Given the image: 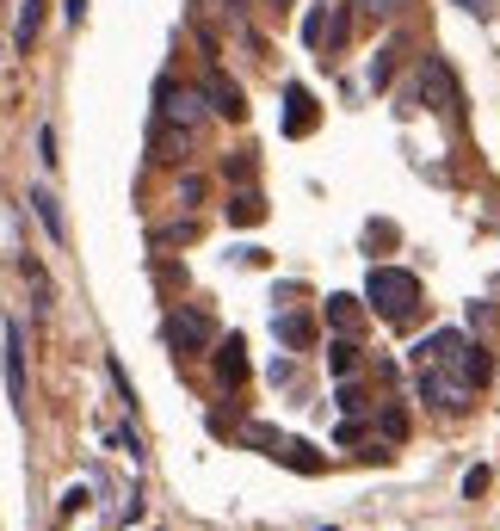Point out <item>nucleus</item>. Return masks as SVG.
I'll use <instances>...</instances> for the list:
<instances>
[{
    "label": "nucleus",
    "instance_id": "obj_1",
    "mask_svg": "<svg viewBox=\"0 0 500 531\" xmlns=\"http://www.w3.org/2000/svg\"><path fill=\"white\" fill-rule=\"evenodd\" d=\"M365 303L383 315V322H408L414 303H420V278L402 272V266H371V278H365Z\"/></svg>",
    "mask_w": 500,
    "mask_h": 531
},
{
    "label": "nucleus",
    "instance_id": "obj_2",
    "mask_svg": "<svg viewBox=\"0 0 500 531\" xmlns=\"http://www.w3.org/2000/svg\"><path fill=\"white\" fill-rule=\"evenodd\" d=\"M420 99L433 105V112H445L451 124L463 118V87H457V75H451L445 56H426V62H420Z\"/></svg>",
    "mask_w": 500,
    "mask_h": 531
},
{
    "label": "nucleus",
    "instance_id": "obj_3",
    "mask_svg": "<svg viewBox=\"0 0 500 531\" xmlns=\"http://www.w3.org/2000/svg\"><path fill=\"white\" fill-rule=\"evenodd\" d=\"M420 402H433L439 414H470V402H476V383H463L457 371L445 377L439 365H420Z\"/></svg>",
    "mask_w": 500,
    "mask_h": 531
},
{
    "label": "nucleus",
    "instance_id": "obj_4",
    "mask_svg": "<svg viewBox=\"0 0 500 531\" xmlns=\"http://www.w3.org/2000/svg\"><path fill=\"white\" fill-rule=\"evenodd\" d=\"M167 346L180 352V359H186V352H210V346H217V322H210L204 309H173L167 315Z\"/></svg>",
    "mask_w": 500,
    "mask_h": 531
},
{
    "label": "nucleus",
    "instance_id": "obj_5",
    "mask_svg": "<svg viewBox=\"0 0 500 531\" xmlns=\"http://www.w3.org/2000/svg\"><path fill=\"white\" fill-rule=\"evenodd\" d=\"M155 118L180 124V130H198V124H204V93H198V87H173V81H155Z\"/></svg>",
    "mask_w": 500,
    "mask_h": 531
},
{
    "label": "nucleus",
    "instance_id": "obj_6",
    "mask_svg": "<svg viewBox=\"0 0 500 531\" xmlns=\"http://www.w3.org/2000/svg\"><path fill=\"white\" fill-rule=\"evenodd\" d=\"M198 93H204V112H217V118H229V124H241V118H247V93H241V81H229V75H223V68H210Z\"/></svg>",
    "mask_w": 500,
    "mask_h": 531
},
{
    "label": "nucleus",
    "instance_id": "obj_7",
    "mask_svg": "<svg viewBox=\"0 0 500 531\" xmlns=\"http://www.w3.org/2000/svg\"><path fill=\"white\" fill-rule=\"evenodd\" d=\"M303 38H309V50H340V44L352 38V13H346V7H328V13H309V25H303Z\"/></svg>",
    "mask_w": 500,
    "mask_h": 531
},
{
    "label": "nucleus",
    "instance_id": "obj_8",
    "mask_svg": "<svg viewBox=\"0 0 500 531\" xmlns=\"http://www.w3.org/2000/svg\"><path fill=\"white\" fill-rule=\"evenodd\" d=\"M210 365H217V383L223 389H241L247 383V346H241V334H229L217 352H210Z\"/></svg>",
    "mask_w": 500,
    "mask_h": 531
},
{
    "label": "nucleus",
    "instance_id": "obj_9",
    "mask_svg": "<svg viewBox=\"0 0 500 531\" xmlns=\"http://www.w3.org/2000/svg\"><path fill=\"white\" fill-rule=\"evenodd\" d=\"M7 396H13V414H25V334H19V322H7Z\"/></svg>",
    "mask_w": 500,
    "mask_h": 531
},
{
    "label": "nucleus",
    "instance_id": "obj_10",
    "mask_svg": "<svg viewBox=\"0 0 500 531\" xmlns=\"http://www.w3.org/2000/svg\"><path fill=\"white\" fill-rule=\"evenodd\" d=\"M315 130V99H309V87H284V136H309Z\"/></svg>",
    "mask_w": 500,
    "mask_h": 531
},
{
    "label": "nucleus",
    "instance_id": "obj_11",
    "mask_svg": "<svg viewBox=\"0 0 500 531\" xmlns=\"http://www.w3.org/2000/svg\"><path fill=\"white\" fill-rule=\"evenodd\" d=\"M272 457L284 470H297V476H321V470H328V457H315V445H303V439H278Z\"/></svg>",
    "mask_w": 500,
    "mask_h": 531
},
{
    "label": "nucleus",
    "instance_id": "obj_12",
    "mask_svg": "<svg viewBox=\"0 0 500 531\" xmlns=\"http://www.w3.org/2000/svg\"><path fill=\"white\" fill-rule=\"evenodd\" d=\"M186 143H192V130L167 124V118H155V124H149V155H155V161H180V155H186Z\"/></svg>",
    "mask_w": 500,
    "mask_h": 531
},
{
    "label": "nucleus",
    "instance_id": "obj_13",
    "mask_svg": "<svg viewBox=\"0 0 500 531\" xmlns=\"http://www.w3.org/2000/svg\"><path fill=\"white\" fill-rule=\"evenodd\" d=\"M328 328L340 334V340H359V328H365V309H359V297H328Z\"/></svg>",
    "mask_w": 500,
    "mask_h": 531
},
{
    "label": "nucleus",
    "instance_id": "obj_14",
    "mask_svg": "<svg viewBox=\"0 0 500 531\" xmlns=\"http://www.w3.org/2000/svg\"><path fill=\"white\" fill-rule=\"evenodd\" d=\"M457 346H463V334H457V328H439V334H426V340L414 346V365H451Z\"/></svg>",
    "mask_w": 500,
    "mask_h": 531
},
{
    "label": "nucleus",
    "instance_id": "obj_15",
    "mask_svg": "<svg viewBox=\"0 0 500 531\" xmlns=\"http://www.w3.org/2000/svg\"><path fill=\"white\" fill-rule=\"evenodd\" d=\"M439 371H457L463 383H476V389H482V383H488V371H494V359H488L482 346L463 340V346H457V359H451V365H439Z\"/></svg>",
    "mask_w": 500,
    "mask_h": 531
},
{
    "label": "nucleus",
    "instance_id": "obj_16",
    "mask_svg": "<svg viewBox=\"0 0 500 531\" xmlns=\"http://www.w3.org/2000/svg\"><path fill=\"white\" fill-rule=\"evenodd\" d=\"M272 334L291 346V352H309L315 346V322H309V315H272Z\"/></svg>",
    "mask_w": 500,
    "mask_h": 531
},
{
    "label": "nucleus",
    "instance_id": "obj_17",
    "mask_svg": "<svg viewBox=\"0 0 500 531\" xmlns=\"http://www.w3.org/2000/svg\"><path fill=\"white\" fill-rule=\"evenodd\" d=\"M229 223H235V229H254V223H266V198H260L254 186H241V192L229 198Z\"/></svg>",
    "mask_w": 500,
    "mask_h": 531
},
{
    "label": "nucleus",
    "instance_id": "obj_18",
    "mask_svg": "<svg viewBox=\"0 0 500 531\" xmlns=\"http://www.w3.org/2000/svg\"><path fill=\"white\" fill-rule=\"evenodd\" d=\"M38 31H44V0H25V7H19V25H13V44L31 50V44H38Z\"/></svg>",
    "mask_w": 500,
    "mask_h": 531
},
{
    "label": "nucleus",
    "instance_id": "obj_19",
    "mask_svg": "<svg viewBox=\"0 0 500 531\" xmlns=\"http://www.w3.org/2000/svg\"><path fill=\"white\" fill-rule=\"evenodd\" d=\"M31 210H38V223L50 229V241H68V223H62V204L38 186V192H31Z\"/></svg>",
    "mask_w": 500,
    "mask_h": 531
},
{
    "label": "nucleus",
    "instance_id": "obj_20",
    "mask_svg": "<svg viewBox=\"0 0 500 531\" xmlns=\"http://www.w3.org/2000/svg\"><path fill=\"white\" fill-rule=\"evenodd\" d=\"M328 371H334V377H352V371H359V340H334V346H328Z\"/></svg>",
    "mask_w": 500,
    "mask_h": 531
},
{
    "label": "nucleus",
    "instance_id": "obj_21",
    "mask_svg": "<svg viewBox=\"0 0 500 531\" xmlns=\"http://www.w3.org/2000/svg\"><path fill=\"white\" fill-rule=\"evenodd\" d=\"M396 56H402L396 44H389V50H377V56H371V93H383L389 81H396Z\"/></svg>",
    "mask_w": 500,
    "mask_h": 531
},
{
    "label": "nucleus",
    "instance_id": "obj_22",
    "mask_svg": "<svg viewBox=\"0 0 500 531\" xmlns=\"http://www.w3.org/2000/svg\"><path fill=\"white\" fill-rule=\"evenodd\" d=\"M105 377H112V389L124 396V408H136V383H130V371H124L118 359H105Z\"/></svg>",
    "mask_w": 500,
    "mask_h": 531
},
{
    "label": "nucleus",
    "instance_id": "obj_23",
    "mask_svg": "<svg viewBox=\"0 0 500 531\" xmlns=\"http://www.w3.org/2000/svg\"><path fill=\"white\" fill-rule=\"evenodd\" d=\"M198 235V223H167V229H155V247H173V241H192Z\"/></svg>",
    "mask_w": 500,
    "mask_h": 531
},
{
    "label": "nucleus",
    "instance_id": "obj_24",
    "mask_svg": "<svg viewBox=\"0 0 500 531\" xmlns=\"http://www.w3.org/2000/svg\"><path fill=\"white\" fill-rule=\"evenodd\" d=\"M359 7H365L371 19H396V13L408 7V0H359Z\"/></svg>",
    "mask_w": 500,
    "mask_h": 531
},
{
    "label": "nucleus",
    "instance_id": "obj_25",
    "mask_svg": "<svg viewBox=\"0 0 500 531\" xmlns=\"http://www.w3.org/2000/svg\"><path fill=\"white\" fill-rule=\"evenodd\" d=\"M229 180H241V186H247V180H254V149H241V155L229 161Z\"/></svg>",
    "mask_w": 500,
    "mask_h": 531
},
{
    "label": "nucleus",
    "instance_id": "obj_26",
    "mask_svg": "<svg viewBox=\"0 0 500 531\" xmlns=\"http://www.w3.org/2000/svg\"><path fill=\"white\" fill-rule=\"evenodd\" d=\"M383 439H408V414H402V408L383 414Z\"/></svg>",
    "mask_w": 500,
    "mask_h": 531
},
{
    "label": "nucleus",
    "instance_id": "obj_27",
    "mask_svg": "<svg viewBox=\"0 0 500 531\" xmlns=\"http://www.w3.org/2000/svg\"><path fill=\"white\" fill-rule=\"evenodd\" d=\"M38 161H44V167H56V161H62V155H56V130H50V124L38 130Z\"/></svg>",
    "mask_w": 500,
    "mask_h": 531
},
{
    "label": "nucleus",
    "instance_id": "obj_28",
    "mask_svg": "<svg viewBox=\"0 0 500 531\" xmlns=\"http://www.w3.org/2000/svg\"><path fill=\"white\" fill-rule=\"evenodd\" d=\"M241 439H247V445H260V451H272V445H278V433H272V427H247Z\"/></svg>",
    "mask_w": 500,
    "mask_h": 531
},
{
    "label": "nucleus",
    "instance_id": "obj_29",
    "mask_svg": "<svg viewBox=\"0 0 500 531\" xmlns=\"http://www.w3.org/2000/svg\"><path fill=\"white\" fill-rule=\"evenodd\" d=\"M340 408H346V414H365L371 402H365V396H359V389H352V383H346V389H340Z\"/></svg>",
    "mask_w": 500,
    "mask_h": 531
},
{
    "label": "nucleus",
    "instance_id": "obj_30",
    "mask_svg": "<svg viewBox=\"0 0 500 531\" xmlns=\"http://www.w3.org/2000/svg\"><path fill=\"white\" fill-rule=\"evenodd\" d=\"M180 198H186V204H198V198H204V180H198V173H186V180H180Z\"/></svg>",
    "mask_w": 500,
    "mask_h": 531
},
{
    "label": "nucleus",
    "instance_id": "obj_31",
    "mask_svg": "<svg viewBox=\"0 0 500 531\" xmlns=\"http://www.w3.org/2000/svg\"><path fill=\"white\" fill-rule=\"evenodd\" d=\"M482 488H488V470H470V476H463V494H470V501H476Z\"/></svg>",
    "mask_w": 500,
    "mask_h": 531
},
{
    "label": "nucleus",
    "instance_id": "obj_32",
    "mask_svg": "<svg viewBox=\"0 0 500 531\" xmlns=\"http://www.w3.org/2000/svg\"><path fill=\"white\" fill-rule=\"evenodd\" d=\"M457 7H463V13H476V19H488V13H494V0H457Z\"/></svg>",
    "mask_w": 500,
    "mask_h": 531
}]
</instances>
